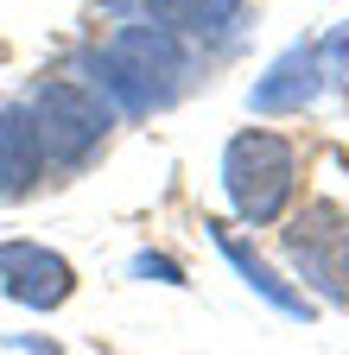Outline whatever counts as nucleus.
<instances>
[{
    "label": "nucleus",
    "mask_w": 349,
    "mask_h": 355,
    "mask_svg": "<svg viewBox=\"0 0 349 355\" xmlns=\"http://www.w3.org/2000/svg\"><path fill=\"white\" fill-rule=\"evenodd\" d=\"M96 70L121 96V108H134V114L165 108L185 83V38L171 26H121L108 38V51L96 58Z\"/></svg>",
    "instance_id": "f257e3e1"
},
{
    "label": "nucleus",
    "mask_w": 349,
    "mask_h": 355,
    "mask_svg": "<svg viewBox=\"0 0 349 355\" xmlns=\"http://www.w3.org/2000/svg\"><path fill=\"white\" fill-rule=\"evenodd\" d=\"M292 184H298V159L280 133L267 127H248L229 140L223 153V191L235 203L241 222H280L286 203H292Z\"/></svg>",
    "instance_id": "f03ea898"
},
{
    "label": "nucleus",
    "mask_w": 349,
    "mask_h": 355,
    "mask_svg": "<svg viewBox=\"0 0 349 355\" xmlns=\"http://www.w3.org/2000/svg\"><path fill=\"white\" fill-rule=\"evenodd\" d=\"M26 114H32V133H38V153L51 165H83L108 133L102 96H90L83 83H38Z\"/></svg>",
    "instance_id": "7ed1b4c3"
},
{
    "label": "nucleus",
    "mask_w": 349,
    "mask_h": 355,
    "mask_svg": "<svg viewBox=\"0 0 349 355\" xmlns=\"http://www.w3.org/2000/svg\"><path fill=\"white\" fill-rule=\"evenodd\" d=\"M286 254L298 279H312L324 298H349V216H337L330 203L305 209L286 229Z\"/></svg>",
    "instance_id": "20e7f679"
},
{
    "label": "nucleus",
    "mask_w": 349,
    "mask_h": 355,
    "mask_svg": "<svg viewBox=\"0 0 349 355\" xmlns=\"http://www.w3.org/2000/svg\"><path fill=\"white\" fill-rule=\"evenodd\" d=\"M0 292L26 311H51L76 292V273L64 254L38 248V241H0Z\"/></svg>",
    "instance_id": "39448f33"
},
{
    "label": "nucleus",
    "mask_w": 349,
    "mask_h": 355,
    "mask_svg": "<svg viewBox=\"0 0 349 355\" xmlns=\"http://www.w3.org/2000/svg\"><path fill=\"white\" fill-rule=\"evenodd\" d=\"M318 51L312 44H292V51H280L273 64H267V76H260L254 89H248V108L254 114H298L305 102L318 96Z\"/></svg>",
    "instance_id": "423d86ee"
},
{
    "label": "nucleus",
    "mask_w": 349,
    "mask_h": 355,
    "mask_svg": "<svg viewBox=\"0 0 349 355\" xmlns=\"http://www.w3.org/2000/svg\"><path fill=\"white\" fill-rule=\"evenodd\" d=\"M45 171V153H38V133H32V114L13 102L0 108V197H26Z\"/></svg>",
    "instance_id": "0eeeda50"
},
{
    "label": "nucleus",
    "mask_w": 349,
    "mask_h": 355,
    "mask_svg": "<svg viewBox=\"0 0 349 355\" xmlns=\"http://www.w3.org/2000/svg\"><path fill=\"white\" fill-rule=\"evenodd\" d=\"M216 248L229 254V266H235V273H241V279H248V286H254L260 298H267L273 311H286V318H312V298H305V292H292V286H286V279L273 273V266L260 260L254 248H241V241H235L229 229H216Z\"/></svg>",
    "instance_id": "6e6552de"
},
{
    "label": "nucleus",
    "mask_w": 349,
    "mask_h": 355,
    "mask_svg": "<svg viewBox=\"0 0 349 355\" xmlns=\"http://www.w3.org/2000/svg\"><path fill=\"white\" fill-rule=\"evenodd\" d=\"M165 13L185 32H229L241 19V0H165Z\"/></svg>",
    "instance_id": "1a4fd4ad"
},
{
    "label": "nucleus",
    "mask_w": 349,
    "mask_h": 355,
    "mask_svg": "<svg viewBox=\"0 0 349 355\" xmlns=\"http://www.w3.org/2000/svg\"><path fill=\"white\" fill-rule=\"evenodd\" d=\"M318 76H337V83H349V26H337V32L318 44Z\"/></svg>",
    "instance_id": "9d476101"
},
{
    "label": "nucleus",
    "mask_w": 349,
    "mask_h": 355,
    "mask_svg": "<svg viewBox=\"0 0 349 355\" xmlns=\"http://www.w3.org/2000/svg\"><path fill=\"white\" fill-rule=\"evenodd\" d=\"M134 273H146V279H165V286H185V273H178L171 260H159V254H140V260H134Z\"/></svg>",
    "instance_id": "9b49d317"
}]
</instances>
